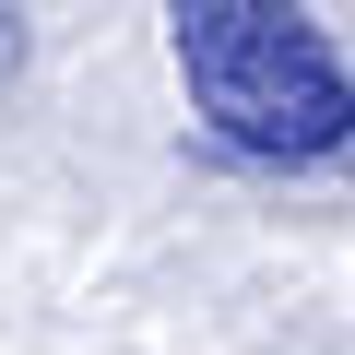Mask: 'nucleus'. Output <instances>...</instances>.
<instances>
[{
    "label": "nucleus",
    "mask_w": 355,
    "mask_h": 355,
    "mask_svg": "<svg viewBox=\"0 0 355 355\" xmlns=\"http://www.w3.org/2000/svg\"><path fill=\"white\" fill-rule=\"evenodd\" d=\"M0 60H12V12H0Z\"/></svg>",
    "instance_id": "obj_2"
},
{
    "label": "nucleus",
    "mask_w": 355,
    "mask_h": 355,
    "mask_svg": "<svg viewBox=\"0 0 355 355\" xmlns=\"http://www.w3.org/2000/svg\"><path fill=\"white\" fill-rule=\"evenodd\" d=\"M166 48L202 130L261 166H343L355 154V71L296 0H166Z\"/></svg>",
    "instance_id": "obj_1"
}]
</instances>
